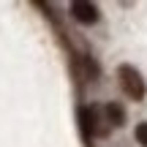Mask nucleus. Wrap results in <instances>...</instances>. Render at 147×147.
<instances>
[{
    "label": "nucleus",
    "mask_w": 147,
    "mask_h": 147,
    "mask_svg": "<svg viewBox=\"0 0 147 147\" xmlns=\"http://www.w3.org/2000/svg\"><path fill=\"white\" fill-rule=\"evenodd\" d=\"M117 79H120V87H123V93H125L128 98L142 101L147 95V84H144L142 74L134 68V65H120V68H117Z\"/></svg>",
    "instance_id": "nucleus-1"
},
{
    "label": "nucleus",
    "mask_w": 147,
    "mask_h": 147,
    "mask_svg": "<svg viewBox=\"0 0 147 147\" xmlns=\"http://www.w3.org/2000/svg\"><path fill=\"white\" fill-rule=\"evenodd\" d=\"M71 14H74V19L82 22V25H93V22H98V5L87 3V0H76V3L71 5Z\"/></svg>",
    "instance_id": "nucleus-2"
},
{
    "label": "nucleus",
    "mask_w": 147,
    "mask_h": 147,
    "mask_svg": "<svg viewBox=\"0 0 147 147\" xmlns=\"http://www.w3.org/2000/svg\"><path fill=\"white\" fill-rule=\"evenodd\" d=\"M106 120H109V125H123L125 123V112H123L120 104H106Z\"/></svg>",
    "instance_id": "nucleus-3"
},
{
    "label": "nucleus",
    "mask_w": 147,
    "mask_h": 147,
    "mask_svg": "<svg viewBox=\"0 0 147 147\" xmlns=\"http://www.w3.org/2000/svg\"><path fill=\"white\" fill-rule=\"evenodd\" d=\"M136 142L142 147H147V123H139L136 125Z\"/></svg>",
    "instance_id": "nucleus-4"
}]
</instances>
